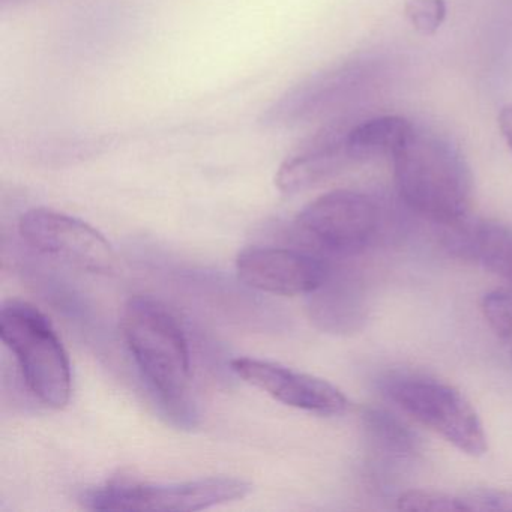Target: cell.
<instances>
[{
    "instance_id": "9",
    "label": "cell",
    "mask_w": 512,
    "mask_h": 512,
    "mask_svg": "<svg viewBox=\"0 0 512 512\" xmlns=\"http://www.w3.org/2000/svg\"><path fill=\"white\" fill-rule=\"evenodd\" d=\"M236 272L245 286L281 296L317 292L332 274L325 257L278 247L247 248L236 260Z\"/></svg>"
},
{
    "instance_id": "5",
    "label": "cell",
    "mask_w": 512,
    "mask_h": 512,
    "mask_svg": "<svg viewBox=\"0 0 512 512\" xmlns=\"http://www.w3.org/2000/svg\"><path fill=\"white\" fill-rule=\"evenodd\" d=\"M383 394L458 451L470 457L487 452L484 425L469 400L454 386L427 377L397 376L385 380Z\"/></svg>"
},
{
    "instance_id": "17",
    "label": "cell",
    "mask_w": 512,
    "mask_h": 512,
    "mask_svg": "<svg viewBox=\"0 0 512 512\" xmlns=\"http://www.w3.org/2000/svg\"><path fill=\"white\" fill-rule=\"evenodd\" d=\"M481 311L491 331L512 346V293L503 290L485 293L481 299Z\"/></svg>"
},
{
    "instance_id": "3",
    "label": "cell",
    "mask_w": 512,
    "mask_h": 512,
    "mask_svg": "<svg viewBox=\"0 0 512 512\" xmlns=\"http://www.w3.org/2000/svg\"><path fill=\"white\" fill-rule=\"evenodd\" d=\"M0 338L16 356L31 394L44 406L64 409L73 392L71 364L46 314L29 302H5L0 310Z\"/></svg>"
},
{
    "instance_id": "20",
    "label": "cell",
    "mask_w": 512,
    "mask_h": 512,
    "mask_svg": "<svg viewBox=\"0 0 512 512\" xmlns=\"http://www.w3.org/2000/svg\"><path fill=\"white\" fill-rule=\"evenodd\" d=\"M497 124H499L500 133H502L509 151L512 152V104H508L500 110Z\"/></svg>"
},
{
    "instance_id": "21",
    "label": "cell",
    "mask_w": 512,
    "mask_h": 512,
    "mask_svg": "<svg viewBox=\"0 0 512 512\" xmlns=\"http://www.w3.org/2000/svg\"><path fill=\"white\" fill-rule=\"evenodd\" d=\"M509 355H511V359H512V346H509Z\"/></svg>"
},
{
    "instance_id": "12",
    "label": "cell",
    "mask_w": 512,
    "mask_h": 512,
    "mask_svg": "<svg viewBox=\"0 0 512 512\" xmlns=\"http://www.w3.org/2000/svg\"><path fill=\"white\" fill-rule=\"evenodd\" d=\"M446 250L475 263L512 286V226L499 221L464 218L445 227Z\"/></svg>"
},
{
    "instance_id": "2",
    "label": "cell",
    "mask_w": 512,
    "mask_h": 512,
    "mask_svg": "<svg viewBox=\"0 0 512 512\" xmlns=\"http://www.w3.org/2000/svg\"><path fill=\"white\" fill-rule=\"evenodd\" d=\"M121 329L143 379L164 406L184 407L191 385V353L172 311L151 296H134L122 311Z\"/></svg>"
},
{
    "instance_id": "1",
    "label": "cell",
    "mask_w": 512,
    "mask_h": 512,
    "mask_svg": "<svg viewBox=\"0 0 512 512\" xmlns=\"http://www.w3.org/2000/svg\"><path fill=\"white\" fill-rule=\"evenodd\" d=\"M391 160L398 196L415 214L443 227L469 217L472 172L448 137L413 125Z\"/></svg>"
},
{
    "instance_id": "14",
    "label": "cell",
    "mask_w": 512,
    "mask_h": 512,
    "mask_svg": "<svg viewBox=\"0 0 512 512\" xmlns=\"http://www.w3.org/2000/svg\"><path fill=\"white\" fill-rule=\"evenodd\" d=\"M317 320L332 331H350L364 320V301L355 281L338 280L329 275L317 290Z\"/></svg>"
},
{
    "instance_id": "6",
    "label": "cell",
    "mask_w": 512,
    "mask_h": 512,
    "mask_svg": "<svg viewBox=\"0 0 512 512\" xmlns=\"http://www.w3.org/2000/svg\"><path fill=\"white\" fill-rule=\"evenodd\" d=\"M251 485L229 476L193 479L184 482H107L83 493L85 508L94 511H202L223 503L244 499Z\"/></svg>"
},
{
    "instance_id": "15",
    "label": "cell",
    "mask_w": 512,
    "mask_h": 512,
    "mask_svg": "<svg viewBox=\"0 0 512 512\" xmlns=\"http://www.w3.org/2000/svg\"><path fill=\"white\" fill-rule=\"evenodd\" d=\"M365 434L376 451L388 457H412L418 452V437L401 419L383 409L370 407L362 415Z\"/></svg>"
},
{
    "instance_id": "4",
    "label": "cell",
    "mask_w": 512,
    "mask_h": 512,
    "mask_svg": "<svg viewBox=\"0 0 512 512\" xmlns=\"http://www.w3.org/2000/svg\"><path fill=\"white\" fill-rule=\"evenodd\" d=\"M388 65L383 56L361 55L314 74L281 95L263 113V124L287 128L325 118L377 88Z\"/></svg>"
},
{
    "instance_id": "18",
    "label": "cell",
    "mask_w": 512,
    "mask_h": 512,
    "mask_svg": "<svg viewBox=\"0 0 512 512\" xmlns=\"http://www.w3.org/2000/svg\"><path fill=\"white\" fill-rule=\"evenodd\" d=\"M448 14L446 0H407L404 16L412 28L424 37L437 34Z\"/></svg>"
},
{
    "instance_id": "19",
    "label": "cell",
    "mask_w": 512,
    "mask_h": 512,
    "mask_svg": "<svg viewBox=\"0 0 512 512\" xmlns=\"http://www.w3.org/2000/svg\"><path fill=\"white\" fill-rule=\"evenodd\" d=\"M469 512L472 511H511L512 512V491L481 490L469 491L463 494Z\"/></svg>"
},
{
    "instance_id": "13",
    "label": "cell",
    "mask_w": 512,
    "mask_h": 512,
    "mask_svg": "<svg viewBox=\"0 0 512 512\" xmlns=\"http://www.w3.org/2000/svg\"><path fill=\"white\" fill-rule=\"evenodd\" d=\"M413 125L403 116L385 115L347 127L346 145L353 163L391 158L409 136Z\"/></svg>"
},
{
    "instance_id": "7",
    "label": "cell",
    "mask_w": 512,
    "mask_h": 512,
    "mask_svg": "<svg viewBox=\"0 0 512 512\" xmlns=\"http://www.w3.org/2000/svg\"><path fill=\"white\" fill-rule=\"evenodd\" d=\"M382 226V212L367 194L338 190L317 197L296 217L299 236L319 256L349 257L367 250Z\"/></svg>"
},
{
    "instance_id": "16",
    "label": "cell",
    "mask_w": 512,
    "mask_h": 512,
    "mask_svg": "<svg viewBox=\"0 0 512 512\" xmlns=\"http://www.w3.org/2000/svg\"><path fill=\"white\" fill-rule=\"evenodd\" d=\"M401 511L421 512H469L463 496L442 493V491L409 490L400 494L397 500Z\"/></svg>"
},
{
    "instance_id": "8",
    "label": "cell",
    "mask_w": 512,
    "mask_h": 512,
    "mask_svg": "<svg viewBox=\"0 0 512 512\" xmlns=\"http://www.w3.org/2000/svg\"><path fill=\"white\" fill-rule=\"evenodd\" d=\"M19 232L35 250L80 271L109 275L118 268V256L103 233L64 212L31 209L20 218Z\"/></svg>"
},
{
    "instance_id": "10",
    "label": "cell",
    "mask_w": 512,
    "mask_h": 512,
    "mask_svg": "<svg viewBox=\"0 0 512 512\" xmlns=\"http://www.w3.org/2000/svg\"><path fill=\"white\" fill-rule=\"evenodd\" d=\"M236 376L286 406L320 416L344 415L349 400L328 380L284 367L268 359L236 358L230 362Z\"/></svg>"
},
{
    "instance_id": "11",
    "label": "cell",
    "mask_w": 512,
    "mask_h": 512,
    "mask_svg": "<svg viewBox=\"0 0 512 512\" xmlns=\"http://www.w3.org/2000/svg\"><path fill=\"white\" fill-rule=\"evenodd\" d=\"M346 131L347 128H329L290 155L275 176L278 190L286 194L310 190L353 164Z\"/></svg>"
}]
</instances>
